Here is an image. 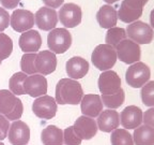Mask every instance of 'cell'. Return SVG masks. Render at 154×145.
<instances>
[{
  "label": "cell",
  "mask_w": 154,
  "mask_h": 145,
  "mask_svg": "<svg viewBox=\"0 0 154 145\" xmlns=\"http://www.w3.org/2000/svg\"><path fill=\"white\" fill-rule=\"evenodd\" d=\"M84 90L79 82L76 80H72L70 77L61 79L56 85V102L58 104L64 105V104H76L80 103Z\"/></svg>",
  "instance_id": "6da1fadb"
},
{
  "label": "cell",
  "mask_w": 154,
  "mask_h": 145,
  "mask_svg": "<svg viewBox=\"0 0 154 145\" xmlns=\"http://www.w3.org/2000/svg\"><path fill=\"white\" fill-rule=\"evenodd\" d=\"M117 52L113 46L109 44H100L91 54V61L93 66L100 71L111 70L117 61Z\"/></svg>",
  "instance_id": "7a4b0ae2"
},
{
  "label": "cell",
  "mask_w": 154,
  "mask_h": 145,
  "mask_svg": "<svg viewBox=\"0 0 154 145\" xmlns=\"http://www.w3.org/2000/svg\"><path fill=\"white\" fill-rule=\"evenodd\" d=\"M47 45L54 54H63L72 45V36L66 28H55L48 34Z\"/></svg>",
  "instance_id": "3957f363"
},
{
  "label": "cell",
  "mask_w": 154,
  "mask_h": 145,
  "mask_svg": "<svg viewBox=\"0 0 154 145\" xmlns=\"http://www.w3.org/2000/svg\"><path fill=\"white\" fill-rule=\"evenodd\" d=\"M151 76V71L144 63L138 61L131 65L125 73V81L133 88H141L147 84Z\"/></svg>",
  "instance_id": "277c9868"
},
{
  "label": "cell",
  "mask_w": 154,
  "mask_h": 145,
  "mask_svg": "<svg viewBox=\"0 0 154 145\" xmlns=\"http://www.w3.org/2000/svg\"><path fill=\"white\" fill-rule=\"evenodd\" d=\"M125 32L130 40L137 44H149L154 38L153 28L141 21H136L132 24H128Z\"/></svg>",
  "instance_id": "5b68a950"
},
{
  "label": "cell",
  "mask_w": 154,
  "mask_h": 145,
  "mask_svg": "<svg viewBox=\"0 0 154 145\" xmlns=\"http://www.w3.org/2000/svg\"><path fill=\"white\" fill-rule=\"evenodd\" d=\"M116 52H117L118 59L128 65L138 63L141 56V50H140L139 44L135 43L128 38L124 39L116 46Z\"/></svg>",
  "instance_id": "8992f818"
},
{
  "label": "cell",
  "mask_w": 154,
  "mask_h": 145,
  "mask_svg": "<svg viewBox=\"0 0 154 145\" xmlns=\"http://www.w3.org/2000/svg\"><path fill=\"white\" fill-rule=\"evenodd\" d=\"M82 9L76 3H64L58 12V18L65 28H74L82 23Z\"/></svg>",
  "instance_id": "52a82bcc"
},
{
  "label": "cell",
  "mask_w": 154,
  "mask_h": 145,
  "mask_svg": "<svg viewBox=\"0 0 154 145\" xmlns=\"http://www.w3.org/2000/svg\"><path fill=\"white\" fill-rule=\"evenodd\" d=\"M32 112L38 118L51 119L57 113V102L55 98L48 95L38 97L32 104Z\"/></svg>",
  "instance_id": "ba28073f"
},
{
  "label": "cell",
  "mask_w": 154,
  "mask_h": 145,
  "mask_svg": "<svg viewBox=\"0 0 154 145\" xmlns=\"http://www.w3.org/2000/svg\"><path fill=\"white\" fill-rule=\"evenodd\" d=\"M10 26L17 32L28 31L34 26V14L28 10H15L10 16Z\"/></svg>",
  "instance_id": "9c48e42d"
},
{
  "label": "cell",
  "mask_w": 154,
  "mask_h": 145,
  "mask_svg": "<svg viewBox=\"0 0 154 145\" xmlns=\"http://www.w3.org/2000/svg\"><path fill=\"white\" fill-rule=\"evenodd\" d=\"M58 13L55 9L42 7L34 14V24L38 29L44 31H51L56 28L58 24Z\"/></svg>",
  "instance_id": "30bf717a"
},
{
  "label": "cell",
  "mask_w": 154,
  "mask_h": 145,
  "mask_svg": "<svg viewBox=\"0 0 154 145\" xmlns=\"http://www.w3.org/2000/svg\"><path fill=\"white\" fill-rule=\"evenodd\" d=\"M99 89L102 95H112L122 88L121 79L117 72L112 70L103 71L97 81Z\"/></svg>",
  "instance_id": "8fae6325"
},
{
  "label": "cell",
  "mask_w": 154,
  "mask_h": 145,
  "mask_svg": "<svg viewBox=\"0 0 154 145\" xmlns=\"http://www.w3.org/2000/svg\"><path fill=\"white\" fill-rule=\"evenodd\" d=\"M25 94L32 98H38L47 94V80L42 74L28 75L24 83Z\"/></svg>",
  "instance_id": "7c38bea8"
},
{
  "label": "cell",
  "mask_w": 154,
  "mask_h": 145,
  "mask_svg": "<svg viewBox=\"0 0 154 145\" xmlns=\"http://www.w3.org/2000/svg\"><path fill=\"white\" fill-rule=\"evenodd\" d=\"M73 128L82 140H91L99 130L95 119L85 115L79 116L75 121Z\"/></svg>",
  "instance_id": "4fadbf2b"
},
{
  "label": "cell",
  "mask_w": 154,
  "mask_h": 145,
  "mask_svg": "<svg viewBox=\"0 0 154 145\" xmlns=\"http://www.w3.org/2000/svg\"><path fill=\"white\" fill-rule=\"evenodd\" d=\"M8 135L12 145H27L30 140V129L26 123L18 119L10 126Z\"/></svg>",
  "instance_id": "5bb4252c"
},
{
  "label": "cell",
  "mask_w": 154,
  "mask_h": 145,
  "mask_svg": "<svg viewBox=\"0 0 154 145\" xmlns=\"http://www.w3.org/2000/svg\"><path fill=\"white\" fill-rule=\"evenodd\" d=\"M142 111L136 105L126 106L120 114V123L126 130L136 129L142 123Z\"/></svg>",
  "instance_id": "9a60e30c"
},
{
  "label": "cell",
  "mask_w": 154,
  "mask_h": 145,
  "mask_svg": "<svg viewBox=\"0 0 154 145\" xmlns=\"http://www.w3.org/2000/svg\"><path fill=\"white\" fill-rule=\"evenodd\" d=\"M80 109H82V115L91 118L97 117L103 111V102H102L101 96L94 94L85 95L80 101Z\"/></svg>",
  "instance_id": "2e32d148"
},
{
  "label": "cell",
  "mask_w": 154,
  "mask_h": 145,
  "mask_svg": "<svg viewBox=\"0 0 154 145\" xmlns=\"http://www.w3.org/2000/svg\"><path fill=\"white\" fill-rule=\"evenodd\" d=\"M35 68L38 74L48 75L53 73L57 68L56 54L51 51H41L36 54Z\"/></svg>",
  "instance_id": "e0dca14e"
},
{
  "label": "cell",
  "mask_w": 154,
  "mask_h": 145,
  "mask_svg": "<svg viewBox=\"0 0 154 145\" xmlns=\"http://www.w3.org/2000/svg\"><path fill=\"white\" fill-rule=\"evenodd\" d=\"M65 71L72 80H79L89 72V63L80 56H74L66 61Z\"/></svg>",
  "instance_id": "ac0fdd59"
},
{
  "label": "cell",
  "mask_w": 154,
  "mask_h": 145,
  "mask_svg": "<svg viewBox=\"0 0 154 145\" xmlns=\"http://www.w3.org/2000/svg\"><path fill=\"white\" fill-rule=\"evenodd\" d=\"M19 47L25 54L36 53L42 45V38L38 31L30 29L28 31L23 32L19 38Z\"/></svg>",
  "instance_id": "d6986e66"
},
{
  "label": "cell",
  "mask_w": 154,
  "mask_h": 145,
  "mask_svg": "<svg viewBox=\"0 0 154 145\" xmlns=\"http://www.w3.org/2000/svg\"><path fill=\"white\" fill-rule=\"evenodd\" d=\"M97 128L103 132H111L119 127L120 124V115L113 110H105L102 111L97 116Z\"/></svg>",
  "instance_id": "ffe728a7"
},
{
  "label": "cell",
  "mask_w": 154,
  "mask_h": 145,
  "mask_svg": "<svg viewBox=\"0 0 154 145\" xmlns=\"http://www.w3.org/2000/svg\"><path fill=\"white\" fill-rule=\"evenodd\" d=\"M96 21L102 28L110 29L116 27L118 21V13L110 5H105L100 8L96 13Z\"/></svg>",
  "instance_id": "44dd1931"
},
{
  "label": "cell",
  "mask_w": 154,
  "mask_h": 145,
  "mask_svg": "<svg viewBox=\"0 0 154 145\" xmlns=\"http://www.w3.org/2000/svg\"><path fill=\"white\" fill-rule=\"evenodd\" d=\"M142 10H143V8L135 7V5H130V3L123 0L121 2L120 9L117 12L118 13V18L123 23L132 24V23L139 19V17L142 15Z\"/></svg>",
  "instance_id": "7402d4cb"
},
{
  "label": "cell",
  "mask_w": 154,
  "mask_h": 145,
  "mask_svg": "<svg viewBox=\"0 0 154 145\" xmlns=\"http://www.w3.org/2000/svg\"><path fill=\"white\" fill-rule=\"evenodd\" d=\"M41 141L44 145H62L63 131L57 126L49 125L42 130Z\"/></svg>",
  "instance_id": "603a6c76"
},
{
  "label": "cell",
  "mask_w": 154,
  "mask_h": 145,
  "mask_svg": "<svg viewBox=\"0 0 154 145\" xmlns=\"http://www.w3.org/2000/svg\"><path fill=\"white\" fill-rule=\"evenodd\" d=\"M133 140L136 145H154V129L144 124L140 125L134 129Z\"/></svg>",
  "instance_id": "cb8c5ba5"
},
{
  "label": "cell",
  "mask_w": 154,
  "mask_h": 145,
  "mask_svg": "<svg viewBox=\"0 0 154 145\" xmlns=\"http://www.w3.org/2000/svg\"><path fill=\"white\" fill-rule=\"evenodd\" d=\"M17 99L18 98L10 90L0 89V114L5 116L10 112H12Z\"/></svg>",
  "instance_id": "d4e9b609"
},
{
  "label": "cell",
  "mask_w": 154,
  "mask_h": 145,
  "mask_svg": "<svg viewBox=\"0 0 154 145\" xmlns=\"http://www.w3.org/2000/svg\"><path fill=\"white\" fill-rule=\"evenodd\" d=\"M101 99H102L103 104L106 108H108V109H110V110H115V109L120 108L123 104V102H124V100H125V92H124V90L121 88V89L116 92V94L102 95Z\"/></svg>",
  "instance_id": "484cf974"
},
{
  "label": "cell",
  "mask_w": 154,
  "mask_h": 145,
  "mask_svg": "<svg viewBox=\"0 0 154 145\" xmlns=\"http://www.w3.org/2000/svg\"><path fill=\"white\" fill-rule=\"evenodd\" d=\"M111 145H134L133 137L126 129L117 128L111 132Z\"/></svg>",
  "instance_id": "4316f807"
},
{
  "label": "cell",
  "mask_w": 154,
  "mask_h": 145,
  "mask_svg": "<svg viewBox=\"0 0 154 145\" xmlns=\"http://www.w3.org/2000/svg\"><path fill=\"white\" fill-rule=\"evenodd\" d=\"M28 75L25 74L24 72H16L10 77L9 81V87L10 92H13L15 96H20L25 95L24 90V83L26 81Z\"/></svg>",
  "instance_id": "83f0119b"
},
{
  "label": "cell",
  "mask_w": 154,
  "mask_h": 145,
  "mask_svg": "<svg viewBox=\"0 0 154 145\" xmlns=\"http://www.w3.org/2000/svg\"><path fill=\"white\" fill-rule=\"evenodd\" d=\"M124 39H126L125 29L120 28V27H112V28L108 29L106 32L105 42L106 44H109V45L113 46L116 48V46L118 45L121 41H123Z\"/></svg>",
  "instance_id": "f1b7e54d"
},
{
  "label": "cell",
  "mask_w": 154,
  "mask_h": 145,
  "mask_svg": "<svg viewBox=\"0 0 154 145\" xmlns=\"http://www.w3.org/2000/svg\"><path fill=\"white\" fill-rule=\"evenodd\" d=\"M35 58H36V53H28V54H24L22 56V59H20V69H22V72H24L27 75H32L38 73L35 68Z\"/></svg>",
  "instance_id": "f546056e"
},
{
  "label": "cell",
  "mask_w": 154,
  "mask_h": 145,
  "mask_svg": "<svg viewBox=\"0 0 154 145\" xmlns=\"http://www.w3.org/2000/svg\"><path fill=\"white\" fill-rule=\"evenodd\" d=\"M13 52V41L8 34L0 32V60L2 61L11 56Z\"/></svg>",
  "instance_id": "4dcf8cb0"
},
{
  "label": "cell",
  "mask_w": 154,
  "mask_h": 145,
  "mask_svg": "<svg viewBox=\"0 0 154 145\" xmlns=\"http://www.w3.org/2000/svg\"><path fill=\"white\" fill-rule=\"evenodd\" d=\"M141 100L144 105L154 108V81H150L141 87Z\"/></svg>",
  "instance_id": "1f68e13d"
},
{
  "label": "cell",
  "mask_w": 154,
  "mask_h": 145,
  "mask_svg": "<svg viewBox=\"0 0 154 145\" xmlns=\"http://www.w3.org/2000/svg\"><path fill=\"white\" fill-rule=\"evenodd\" d=\"M82 142V140L74 131L73 126H70V127L64 129V131H63V143L65 145H80Z\"/></svg>",
  "instance_id": "d6a6232c"
},
{
  "label": "cell",
  "mask_w": 154,
  "mask_h": 145,
  "mask_svg": "<svg viewBox=\"0 0 154 145\" xmlns=\"http://www.w3.org/2000/svg\"><path fill=\"white\" fill-rule=\"evenodd\" d=\"M23 112H24V105H23V102L20 99H17V102L15 104L14 109L12 110V112H10L9 114L5 115V118L9 119V121H18L23 115Z\"/></svg>",
  "instance_id": "836d02e7"
},
{
  "label": "cell",
  "mask_w": 154,
  "mask_h": 145,
  "mask_svg": "<svg viewBox=\"0 0 154 145\" xmlns=\"http://www.w3.org/2000/svg\"><path fill=\"white\" fill-rule=\"evenodd\" d=\"M10 121L5 118V116L0 114V141H3L8 137L10 129Z\"/></svg>",
  "instance_id": "e575fe53"
},
{
  "label": "cell",
  "mask_w": 154,
  "mask_h": 145,
  "mask_svg": "<svg viewBox=\"0 0 154 145\" xmlns=\"http://www.w3.org/2000/svg\"><path fill=\"white\" fill-rule=\"evenodd\" d=\"M10 16L11 15L7 10L0 8V32H2L10 26Z\"/></svg>",
  "instance_id": "d590c367"
},
{
  "label": "cell",
  "mask_w": 154,
  "mask_h": 145,
  "mask_svg": "<svg viewBox=\"0 0 154 145\" xmlns=\"http://www.w3.org/2000/svg\"><path fill=\"white\" fill-rule=\"evenodd\" d=\"M142 121L144 125L154 129V108H150L142 114Z\"/></svg>",
  "instance_id": "8d00e7d4"
},
{
  "label": "cell",
  "mask_w": 154,
  "mask_h": 145,
  "mask_svg": "<svg viewBox=\"0 0 154 145\" xmlns=\"http://www.w3.org/2000/svg\"><path fill=\"white\" fill-rule=\"evenodd\" d=\"M19 2H20V0H0V5L5 10L15 9L19 5Z\"/></svg>",
  "instance_id": "74e56055"
},
{
  "label": "cell",
  "mask_w": 154,
  "mask_h": 145,
  "mask_svg": "<svg viewBox=\"0 0 154 145\" xmlns=\"http://www.w3.org/2000/svg\"><path fill=\"white\" fill-rule=\"evenodd\" d=\"M64 0H42V2L44 5L47 8H51V9H56V8H60L63 5Z\"/></svg>",
  "instance_id": "f35d334b"
},
{
  "label": "cell",
  "mask_w": 154,
  "mask_h": 145,
  "mask_svg": "<svg viewBox=\"0 0 154 145\" xmlns=\"http://www.w3.org/2000/svg\"><path fill=\"white\" fill-rule=\"evenodd\" d=\"M128 3L132 5H135V7H139V8H143V5L149 1V0H124Z\"/></svg>",
  "instance_id": "ab89813d"
},
{
  "label": "cell",
  "mask_w": 154,
  "mask_h": 145,
  "mask_svg": "<svg viewBox=\"0 0 154 145\" xmlns=\"http://www.w3.org/2000/svg\"><path fill=\"white\" fill-rule=\"evenodd\" d=\"M150 24H151V27L154 28V9L151 11V14H150Z\"/></svg>",
  "instance_id": "60d3db41"
},
{
  "label": "cell",
  "mask_w": 154,
  "mask_h": 145,
  "mask_svg": "<svg viewBox=\"0 0 154 145\" xmlns=\"http://www.w3.org/2000/svg\"><path fill=\"white\" fill-rule=\"evenodd\" d=\"M107 5H111V3H115V2H118L119 0H104Z\"/></svg>",
  "instance_id": "b9f144b4"
},
{
  "label": "cell",
  "mask_w": 154,
  "mask_h": 145,
  "mask_svg": "<svg viewBox=\"0 0 154 145\" xmlns=\"http://www.w3.org/2000/svg\"><path fill=\"white\" fill-rule=\"evenodd\" d=\"M0 145H5V144H3V143H1V142H0Z\"/></svg>",
  "instance_id": "7bdbcfd3"
},
{
  "label": "cell",
  "mask_w": 154,
  "mask_h": 145,
  "mask_svg": "<svg viewBox=\"0 0 154 145\" xmlns=\"http://www.w3.org/2000/svg\"><path fill=\"white\" fill-rule=\"evenodd\" d=\"M1 63H2V61H1V60H0V66H1Z\"/></svg>",
  "instance_id": "ee69618b"
}]
</instances>
